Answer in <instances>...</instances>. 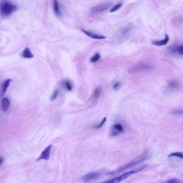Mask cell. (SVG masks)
Listing matches in <instances>:
<instances>
[{"label": "cell", "instance_id": "21", "mask_svg": "<svg viewBox=\"0 0 183 183\" xmlns=\"http://www.w3.org/2000/svg\"><path fill=\"white\" fill-rule=\"evenodd\" d=\"M59 93H60V90H59V89L55 90L54 91L52 94L51 96L50 97V100L51 101L54 100L58 97V96L59 95Z\"/></svg>", "mask_w": 183, "mask_h": 183}, {"label": "cell", "instance_id": "26", "mask_svg": "<svg viewBox=\"0 0 183 183\" xmlns=\"http://www.w3.org/2000/svg\"><path fill=\"white\" fill-rule=\"evenodd\" d=\"M172 113L175 114H177V115H182L183 114V111L180 110H175L172 111Z\"/></svg>", "mask_w": 183, "mask_h": 183}, {"label": "cell", "instance_id": "16", "mask_svg": "<svg viewBox=\"0 0 183 183\" xmlns=\"http://www.w3.org/2000/svg\"><path fill=\"white\" fill-rule=\"evenodd\" d=\"M102 93V89L100 87H97L93 92V95L92 96V99L94 100H96L100 97V94Z\"/></svg>", "mask_w": 183, "mask_h": 183}, {"label": "cell", "instance_id": "11", "mask_svg": "<svg viewBox=\"0 0 183 183\" xmlns=\"http://www.w3.org/2000/svg\"><path fill=\"white\" fill-rule=\"evenodd\" d=\"M82 31L86 35L90 37L91 38L95 39H103L106 38L105 37L102 35H98L96 33H95L93 32H90L89 31H87L85 30H82Z\"/></svg>", "mask_w": 183, "mask_h": 183}, {"label": "cell", "instance_id": "15", "mask_svg": "<svg viewBox=\"0 0 183 183\" xmlns=\"http://www.w3.org/2000/svg\"><path fill=\"white\" fill-rule=\"evenodd\" d=\"M21 55L23 58L26 59H31L33 57V55L32 54L31 52L30 51V49L28 47L25 48V49L22 52Z\"/></svg>", "mask_w": 183, "mask_h": 183}, {"label": "cell", "instance_id": "12", "mask_svg": "<svg viewBox=\"0 0 183 183\" xmlns=\"http://www.w3.org/2000/svg\"><path fill=\"white\" fill-rule=\"evenodd\" d=\"M169 40V38L167 35H165V38L162 40H155L152 42V44L158 46H162L167 45Z\"/></svg>", "mask_w": 183, "mask_h": 183}, {"label": "cell", "instance_id": "18", "mask_svg": "<svg viewBox=\"0 0 183 183\" xmlns=\"http://www.w3.org/2000/svg\"><path fill=\"white\" fill-rule=\"evenodd\" d=\"M178 83H177L176 81H171L169 83H168V87L169 88H170L171 89H173L175 90L177 89L178 88Z\"/></svg>", "mask_w": 183, "mask_h": 183}, {"label": "cell", "instance_id": "19", "mask_svg": "<svg viewBox=\"0 0 183 183\" xmlns=\"http://www.w3.org/2000/svg\"><path fill=\"white\" fill-rule=\"evenodd\" d=\"M100 58V55L98 53H97L93 56L91 58H90V62H93V63L96 62L97 61L99 60Z\"/></svg>", "mask_w": 183, "mask_h": 183}, {"label": "cell", "instance_id": "24", "mask_svg": "<svg viewBox=\"0 0 183 183\" xmlns=\"http://www.w3.org/2000/svg\"><path fill=\"white\" fill-rule=\"evenodd\" d=\"M120 86H121V83L120 82H117L113 85V89L114 90H118V89H119Z\"/></svg>", "mask_w": 183, "mask_h": 183}, {"label": "cell", "instance_id": "10", "mask_svg": "<svg viewBox=\"0 0 183 183\" xmlns=\"http://www.w3.org/2000/svg\"><path fill=\"white\" fill-rule=\"evenodd\" d=\"M10 102L9 100L6 97H3L1 100V110L4 112H6L8 110L9 108Z\"/></svg>", "mask_w": 183, "mask_h": 183}, {"label": "cell", "instance_id": "1", "mask_svg": "<svg viewBox=\"0 0 183 183\" xmlns=\"http://www.w3.org/2000/svg\"><path fill=\"white\" fill-rule=\"evenodd\" d=\"M148 158L147 153H144L143 154L139 156L138 158H136V159L134 160V161H132L131 162L129 163V164H126L124 166H122V167H120L117 169H116L112 171L111 172H109L108 173H106V175H114L116 174H119L122 172H123L124 171L128 170L129 169L135 166V165L138 164L141 162H142L143 161H146Z\"/></svg>", "mask_w": 183, "mask_h": 183}, {"label": "cell", "instance_id": "23", "mask_svg": "<svg viewBox=\"0 0 183 183\" xmlns=\"http://www.w3.org/2000/svg\"><path fill=\"white\" fill-rule=\"evenodd\" d=\"M122 3H118L117 4V5H116L115 6H114L113 8H112L110 10V12L111 13H114L116 11H117L118 10H119L122 6Z\"/></svg>", "mask_w": 183, "mask_h": 183}, {"label": "cell", "instance_id": "27", "mask_svg": "<svg viewBox=\"0 0 183 183\" xmlns=\"http://www.w3.org/2000/svg\"><path fill=\"white\" fill-rule=\"evenodd\" d=\"M3 161V158H2V157H0V166H1V164H2Z\"/></svg>", "mask_w": 183, "mask_h": 183}, {"label": "cell", "instance_id": "2", "mask_svg": "<svg viewBox=\"0 0 183 183\" xmlns=\"http://www.w3.org/2000/svg\"><path fill=\"white\" fill-rule=\"evenodd\" d=\"M17 10V6L8 0H2L0 3V11L2 16L6 17Z\"/></svg>", "mask_w": 183, "mask_h": 183}, {"label": "cell", "instance_id": "13", "mask_svg": "<svg viewBox=\"0 0 183 183\" xmlns=\"http://www.w3.org/2000/svg\"><path fill=\"white\" fill-rule=\"evenodd\" d=\"M170 51L172 52V53H175V54H178L182 55L183 54V46H173V47H171Z\"/></svg>", "mask_w": 183, "mask_h": 183}, {"label": "cell", "instance_id": "8", "mask_svg": "<svg viewBox=\"0 0 183 183\" xmlns=\"http://www.w3.org/2000/svg\"><path fill=\"white\" fill-rule=\"evenodd\" d=\"M110 4L107 3H105L103 4H100L98 6H94L91 9V11L93 13H103L105 10L109 8Z\"/></svg>", "mask_w": 183, "mask_h": 183}, {"label": "cell", "instance_id": "9", "mask_svg": "<svg viewBox=\"0 0 183 183\" xmlns=\"http://www.w3.org/2000/svg\"><path fill=\"white\" fill-rule=\"evenodd\" d=\"M11 82V79H7L0 85V98L3 96V95L6 92Z\"/></svg>", "mask_w": 183, "mask_h": 183}, {"label": "cell", "instance_id": "22", "mask_svg": "<svg viewBox=\"0 0 183 183\" xmlns=\"http://www.w3.org/2000/svg\"><path fill=\"white\" fill-rule=\"evenodd\" d=\"M167 183H182L183 181L178 178H169L167 180Z\"/></svg>", "mask_w": 183, "mask_h": 183}, {"label": "cell", "instance_id": "6", "mask_svg": "<svg viewBox=\"0 0 183 183\" xmlns=\"http://www.w3.org/2000/svg\"><path fill=\"white\" fill-rule=\"evenodd\" d=\"M52 145L48 146L45 148V149L42 151L40 156L38 158L37 161H40V160H45V161H48L50 156V153L51 150Z\"/></svg>", "mask_w": 183, "mask_h": 183}, {"label": "cell", "instance_id": "5", "mask_svg": "<svg viewBox=\"0 0 183 183\" xmlns=\"http://www.w3.org/2000/svg\"><path fill=\"white\" fill-rule=\"evenodd\" d=\"M102 173L100 172H90L83 176L81 179L83 182H89L98 179L102 175Z\"/></svg>", "mask_w": 183, "mask_h": 183}, {"label": "cell", "instance_id": "17", "mask_svg": "<svg viewBox=\"0 0 183 183\" xmlns=\"http://www.w3.org/2000/svg\"><path fill=\"white\" fill-rule=\"evenodd\" d=\"M63 85L64 86V88H66L68 91H71L72 90V85L71 84V82L68 80H64L63 82Z\"/></svg>", "mask_w": 183, "mask_h": 183}, {"label": "cell", "instance_id": "7", "mask_svg": "<svg viewBox=\"0 0 183 183\" xmlns=\"http://www.w3.org/2000/svg\"><path fill=\"white\" fill-rule=\"evenodd\" d=\"M124 131V129L122 124H116L112 126L110 135L111 136H115L117 135H119Z\"/></svg>", "mask_w": 183, "mask_h": 183}, {"label": "cell", "instance_id": "25", "mask_svg": "<svg viewBox=\"0 0 183 183\" xmlns=\"http://www.w3.org/2000/svg\"><path fill=\"white\" fill-rule=\"evenodd\" d=\"M106 120H107V118H106V117H104V118H103L102 122H100V124L97 126V129H100V127H102L103 126V125L106 122Z\"/></svg>", "mask_w": 183, "mask_h": 183}, {"label": "cell", "instance_id": "3", "mask_svg": "<svg viewBox=\"0 0 183 183\" xmlns=\"http://www.w3.org/2000/svg\"><path fill=\"white\" fill-rule=\"evenodd\" d=\"M146 166H142L141 167H139L138 169H136L134 170H132L129 171H128L127 172H125V174H123L122 175L120 176L119 177H116L114 178H113L111 180H107V181H105L104 182V183H119L120 182H122V180H125V179H126L127 178L131 176L133 174H136L140 171H141L142 170H143V169H145L146 168Z\"/></svg>", "mask_w": 183, "mask_h": 183}, {"label": "cell", "instance_id": "20", "mask_svg": "<svg viewBox=\"0 0 183 183\" xmlns=\"http://www.w3.org/2000/svg\"><path fill=\"white\" fill-rule=\"evenodd\" d=\"M171 157H177V158H183V153L182 152H175L172 153L171 154L169 155L168 156V158H170Z\"/></svg>", "mask_w": 183, "mask_h": 183}, {"label": "cell", "instance_id": "4", "mask_svg": "<svg viewBox=\"0 0 183 183\" xmlns=\"http://www.w3.org/2000/svg\"><path fill=\"white\" fill-rule=\"evenodd\" d=\"M153 68V67L151 66V64H137V65H135V66L129 68L128 69V72L129 73L133 74V73H138L140 71L150 70Z\"/></svg>", "mask_w": 183, "mask_h": 183}, {"label": "cell", "instance_id": "14", "mask_svg": "<svg viewBox=\"0 0 183 183\" xmlns=\"http://www.w3.org/2000/svg\"><path fill=\"white\" fill-rule=\"evenodd\" d=\"M53 10L54 11L55 13L57 16H60L61 15V11L60 9L59 4L58 3L57 0H54L53 1Z\"/></svg>", "mask_w": 183, "mask_h": 183}]
</instances>
